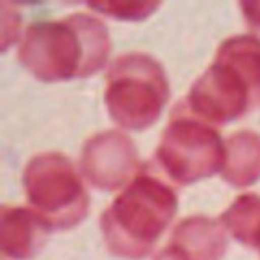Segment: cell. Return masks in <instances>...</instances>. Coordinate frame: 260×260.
<instances>
[{"instance_id": "obj_8", "label": "cell", "mask_w": 260, "mask_h": 260, "mask_svg": "<svg viewBox=\"0 0 260 260\" xmlns=\"http://www.w3.org/2000/svg\"><path fill=\"white\" fill-rule=\"evenodd\" d=\"M2 252L13 260H31L44 247L51 226L38 211L26 207H2Z\"/></svg>"}, {"instance_id": "obj_4", "label": "cell", "mask_w": 260, "mask_h": 260, "mask_svg": "<svg viewBox=\"0 0 260 260\" xmlns=\"http://www.w3.org/2000/svg\"><path fill=\"white\" fill-rule=\"evenodd\" d=\"M169 100V81L162 65L145 52L119 55L106 75L104 103L122 128L145 130L161 116Z\"/></svg>"}, {"instance_id": "obj_13", "label": "cell", "mask_w": 260, "mask_h": 260, "mask_svg": "<svg viewBox=\"0 0 260 260\" xmlns=\"http://www.w3.org/2000/svg\"><path fill=\"white\" fill-rule=\"evenodd\" d=\"M241 10L250 26L260 29V2H242Z\"/></svg>"}, {"instance_id": "obj_7", "label": "cell", "mask_w": 260, "mask_h": 260, "mask_svg": "<svg viewBox=\"0 0 260 260\" xmlns=\"http://www.w3.org/2000/svg\"><path fill=\"white\" fill-rule=\"evenodd\" d=\"M78 166L89 184L106 192L124 187L142 169L134 142L120 130H106L88 138Z\"/></svg>"}, {"instance_id": "obj_2", "label": "cell", "mask_w": 260, "mask_h": 260, "mask_svg": "<svg viewBox=\"0 0 260 260\" xmlns=\"http://www.w3.org/2000/svg\"><path fill=\"white\" fill-rule=\"evenodd\" d=\"M258 103L260 39L250 35L223 41L184 100L187 109L211 125L239 119Z\"/></svg>"}, {"instance_id": "obj_14", "label": "cell", "mask_w": 260, "mask_h": 260, "mask_svg": "<svg viewBox=\"0 0 260 260\" xmlns=\"http://www.w3.org/2000/svg\"><path fill=\"white\" fill-rule=\"evenodd\" d=\"M153 260H185V258L176 247H173L171 244H166V246L154 255Z\"/></svg>"}, {"instance_id": "obj_10", "label": "cell", "mask_w": 260, "mask_h": 260, "mask_svg": "<svg viewBox=\"0 0 260 260\" xmlns=\"http://www.w3.org/2000/svg\"><path fill=\"white\" fill-rule=\"evenodd\" d=\"M221 177L234 187H247L260 179V135L241 130L224 142Z\"/></svg>"}, {"instance_id": "obj_1", "label": "cell", "mask_w": 260, "mask_h": 260, "mask_svg": "<svg viewBox=\"0 0 260 260\" xmlns=\"http://www.w3.org/2000/svg\"><path fill=\"white\" fill-rule=\"evenodd\" d=\"M109 54V31L98 16L89 13L32 23L18 46V60L41 81L94 75L106 65Z\"/></svg>"}, {"instance_id": "obj_9", "label": "cell", "mask_w": 260, "mask_h": 260, "mask_svg": "<svg viewBox=\"0 0 260 260\" xmlns=\"http://www.w3.org/2000/svg\"><path fill=\"white\" fill-rule=\"evenodd\" d=\"M168 244L181 252L185 260H221L228 249L221 221L203 215L177 223Z\"/></svg>"}, {"instance_id": "obj_3", "label": "cell", "mask_w": 260, "mask_h": 260, "mask_svg": "<svg viewBox=\"0 0 260 260\" xmlns=\"http://www.w3.org/2000/svg\"><path fill=\"white\" fill-rule=\"evenodd\" d=\"M177 213L176 190L142 168L100 218L103 239L114 255L140 260L153 250Z\"/></svg>"}, {"instance_id": "obj_6", "label": "cell", "mask_w": 260, "mask_h": 260, "mask_svg": "<svg viewBox=\"0 0 260 260\" xmlns=\"http://www.w3.org/2000/svg\"><path fill=\"white\" fill-rule=\"evenodd\" d=\"M23 187L31 208L51 230H72L88 215L89 197L73 162L62 153L32 156L23 173Z\"/></svg>"}, {"instance_id": "obj_5", "label": "cell", "mask_w": 260, "mask_h": 260, "mask_svg": "<svg viewBox=\"0 0 260 260\" xmlns=\"http://www.w3.org/2000/svg\"><path fill=\"white\" fill-rule=\"evenodd\" d=\"M156 161L171 181L189 185L221 173L224 142L213 125L192 114L181 101L161 135Z\"/></svg>"}, {"instance_id": "obj_11", "label": "cell", "mask_w": 260, "mask_h": 260, "mask_svg": "<svg viewBox=\"0 0 260 260\" xmlns=\"http://www.w3.org/2000/svg\"><path fill=\"white\" fill-rule=\"evenodd\" d=\"M224 230L246 247H260V197L242 193L219 218Z\"/></svg>"}, {"instance_id": "obj_12", "label": "cell", "mask_w": 260, "mask_h": 260, "mask_svg": "<svg viewBox=\"0 0 260 260\" xmlns=\"http://www.w3.org/2000/svg\"><path fill=\"white\" fill-rule=\"evenodd\" d=\"M89 10H94L101 15L111 16L117 20H143L150 16L159 4L156 2H96V4H86Z\"/></svg>"}]
</instances>
